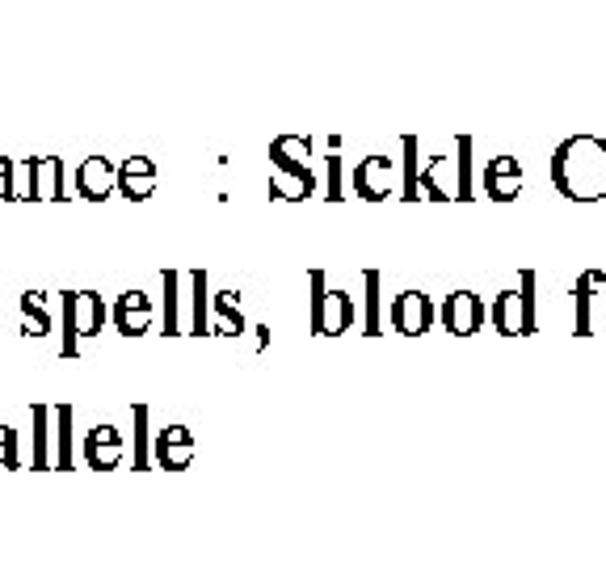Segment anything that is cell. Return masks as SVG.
<instances>
[{"label": "cell", "mask_w": 606, "mask_h": 568, "mask_svg": "<svg viewBox=\"0 0 606 568\" xmlns=\"http://www.w3.org/2000/svg\"><path fill=\"white\" fill-rule=\"evenodd\" d=\"M13 165H17V160H5V156H0V177H13Z\"/></svg>", "instance_id": "obj_33"}, {"label": "cell", "mask_w": 606, "mask_h": 568, "mask_svg": "<svg viewBox=\"0 0 606 568\" xmlns=\"http://www.w3.org/2000/svg\"><path fill=\"white\" fill-rule=\"evenodd\" d=\"M114 329L123 333V337H144L152 329V320H156V308H152V299L144 291H123L114 299Z\"/></svg>", "instance_id": "obj_11"}, {"label": "cell", "mask_w": 606, "mask_h": 568, "mask_svg": "<svg viewBox=\"0 0 606 568\" xmlns=\"http://www.w3.org/2000/svg\"><path fill=\"white\" fill-rule=\"evenodd\" d=\"M392 329L404 333V337H421V333H430L434 329V320H438V308H434V299L426 291H400L392 299Z\"/></svg>", "instance_id": "obj_6"}, {"label": "cell", "mask_w": 606, "mask_h": 568, "mask_svg": "<svg viewBox=\"0 0 606 568\" xmlns=\"http://www.w3.org/2000/svg\"><path fill=\"white\" fill-rule=\"evenodd\" d=\"M552 186L569 202L606 198V135H573L552 152Z\"/></svg>", "instance_id": "obj_1"}, {"label": "cell", "mask_w": 606, "mask_h": 568, "mask_svg": "<svg viewBox=\"0 0 606 568\" xmlns=\"http://www.w3.org/2000/svg\"><path fill=\"white\" fill-rule=\"evenodd\" d=\"M455 152H459V194L455 198H472V135H459L455 139Z\"/></svg>", "instance_id": "obj_25"}, {"label": "cell", "mask_w": 606, "mask_h": 568, "mask_svg": "<svg viewBox=\"0 0 606 568\" xmlns=\"http://www.w3.org/2000/svg\"><path fill=\"white\" fill-rule=\"evenodd\" d=\"M186 287H190V316H186V333L194 337H211V295H207V274L190 270L186 274Z\"/></svg>", "instance_id": "obj_17"}, {"label": "cell", "mask_w": 606, "mask_h": 568, "mask_svg": "<svg viewBox=\"0 0 606 568\" xmlns=\"http://www.w3.org/2000/svg\"><path fill=\"white\" fill-rule=\"evenodd\" d=\"M362 291H367V303H362V333L379 337L383 320H379V270H362Z\"/></svg>", "instance_id": "obj_23"}, {"label": "cell", "mask_w": 606, "mask_h": 568, "mask_svg": "<svg viewBox=\"0 0 606 568\" xmlns=\"http://www.w3.org/2000/svg\"><path fill=\"white\" fill-rule=\"evenodd\" d=\"M160 287H165V308H160V316H165V337H177V333H186V316H181V287H186V274H177V270H165L160 274Z\"/></svg>", "instance_id": "obj_18"}, {"label": "cell", "mask_w": 606, "mask_h": 568, "mask_svg": "<svg viewBox=\"0 0 606 568\" xmlns=\"http://www.w3.org/2000/svg\"><path fill=\"white\" fill-rule=\"evenodd\" d=\"M598 312H602V324H606V274L585 270L573 282V333L577 337L598 333Z\"/></svg>", "instance_id": "obj_5"}, {"label": "cell", "mask_w": 606, "mask_h": 568, "mask_svg": "<svg viewBox=\"0 0 606 568\" xmlns=\"http://www.w3.org/2000/svg\"><path fill=\"white\" fill-rule=\"evenodd\" d=\"M438 320L442 329L455 333V337H472L484 320H489V308H484V299L476 291H451L447 299H442L438 308Z\"/></svg>", "instance_id": "obj_7"}, {"label": "cell", "mask_w": 606, "mask_h": 568, "mask_svg": "<svg viewBox=\"0 0 606 568\" xmlns=\"http://www.w3.org/2000/svg\"><path fill=\"white\" fill-rule=\"evenodd\" d=\"M0 198H13V177H0Z\"/></svg>", "instance_id": "obj_32"}, {"label": "cell", "mask_w": 606, "mask_h": 568, "mask_svg": "<svg viewBox=\"0 0 606 568\" xmlns=\"http://www.w3.org/2000/svg\"><path fill=\"white\" fill-rule=\"evenodd\" d=\"M198 455V442L190 434V425H165V430L156 434V451L152 459L160 463L165 472H186Z\"/></svg>", "instance_id": "obj_8"}, {"label": "cell", "mask_w": 606, "mask_h": 568, "mask_svg": "<svg viewBox=\"0 0 606 568\" xmlns=\"http://www.w3.org/2000/svg\"><path fill=\"white\" fill-rule=\"evenodd\" d=\"M118 190V165L106 156H89V160H80V169H76V194L80 198H89V202H101V198H110Z\"/></svg>", "instance_id": "obj_13"}, {"label": "cell", "mask_w": 606, "mask_h": 568, "mask_svg": "<svg viewBox=\"0 0 606 568\" xmlns=\"http://www.w3.org/2000/svg\"><path fill=\"white\" fill-rule=\"evenodd\" d=\"M417 177H421V169H417V135H404V198H421V190H417Z\"/></svg>", "instance_id": "obj_27"}, {"label": "cell", "mask_w": 606, "mask_h": 568, "mask_svg": "<svg viewBox=\"0 0 606 568\" xmlns=\"http://www.w3.org/2000/svg\"><path fill=\"white\" fill-rule=\"evenodd\" d=\"M245 333H249V320H245V308H240V295L236 291L211 295V337H245Z\"/></svg>", "instance_id": "obj_15"}, {"label": "cell", "mask_w": 606, "mask_h": 568, "mask_svg": "<svg viewBox=\"0 0 606 568\" xmlns=\"http://www.w3.org/2000/svg\"><path fill=\"white\" fill-rule=\"evenodd\" d=\"M55 468H72V404H55Z\"/></svg>", "instance_id": "obj_24"}, {"label": "cell", "mask_w": 606, "mask_h": 568, "mask_svg": "<svg viewBox=\"0 0 606 568\" xmlns=\"http://www.w3.org/2000/svg\"><path fill=\"white\" fill-rule=\"evenodd\" d=\"M0 468H5V446H0Z\"/></svg>", "instance_id": "obj_35"}, {"label": "cell", "mask_w": 606, "mask_h": 568, "mask_svg": "<svg viewBox=\"0 0 606 568\" xmlns=\"http://www.w3.org/2000/svg\"><path fill=\"white\" fill-rule=\"evenodd\" d=\"M123 459H127L123 430H118V425H110V421L93 425L89 438H85V463H89V468H97V472H114Z\"/></svg>", "instance_id": "obj_9"}, {"label": "cell", "mask_w": 606, "mask_h": 568, "mask_svg": "<svg viewBox=\"0 0 606 568\" xmlns=\"http://www.w3.org/2000/svg\"><path fill=\"white\" fill-rule=\"evenodd\" d=\"M131 417H135V468H152V459H148V404H135Z\"/></svg>", "instance_id": "obj_26"}, {"label": "cell", "mask_w": 606, "mask_h": 568, "mask_svg": "<svg viewBox=\"0 0 606 568\" xmlns=\"http://www.w3.org/2000/svg\"><path fill=\"white\" fill-rule=\"evenodd\" d=\"M539 274L535 270H522L518 274V287L501 291L493 303H489V320L501 337H531L535 324H539Z\"/></svg>", "instance_id": "obj_2"}, {"label": "cell", "mask_w": 606, "mask_h": 568, "mask_svg": "<svg viewBox=\"0 0 606 568\" xmlns=\"http://www.w3.org/2000/svg\"><path fill=\"white\" fill-rule=\"evenodd\" d=\"M156 160L152 156H131L118 165V194H127L131 202H144L156 194Z\"/></svg>", "instance_id": "obj_14"}, {"label": "cell", "mask_w": 606, "mask_h": 568, "mask_svg": "<svg viewBox=\"0 0 606 568\" xmlns=\"http://www.w3.org/2000/svg\"><path fill=\"white\" fill-rule=\"evenodd\" d=\"M13 198H38L34 160H17V165H13Z\"/></svg>", "instance_id": "obj_28"}, {"label": "cell", "mask_w": 606, "mask_h": 568, "mask_svg": "<svg viewBox=\"0 0 606 568\" xmlns=\"http://www.w3.org/2000/svg\"><path fill=\"white\" fill-rule=\"evenodd\" d=\"M5 434H9V425H0V446H5Z\"/></svg>", "instance_id": "obj_34"}, {"label": "cell", "mask_w": 606, "mask_h": 568, "mask_svg": "<svg viewBox=\"0 0 606 568\" xmlns=\"http://www.w3.org/2000/svg\"><path fill=\"white\" fill-rule=\"evenodd\" d=\"M270 169L282 173H308L312 169V139L308 135H274L270 139Z\"/></svg>", "instance_id": "obj_16"}, {"label": "cell", "mask_w": 606, "mask_h": 568, "mask_svg": "<svg viewBox=\"0 0 606 568\" xmlns=\"http://www.w3.org/2000/svg\"><path fill=\"white\" fill-rule=\"evenodd\" d=\"M316 173H282V169H270V194L282 198V202H299V198H312L316 194Z\"/></svg>", "instance_id": "obj_20"}, {"label": "cell", "mask_w": 606, "mask_h": 568, "mask_svg": "<svg viewBox=\"0 0 606 568\" xmlns=\"http://www.w3.org/2000/svg\"><path fill=\"white\" fill-rule=\"evenodd\" d=\"M312 333L316 337H341L354 324V303L346 291L329 287V278L312 270Z\"/></svg>", "instance_id": "obj_4"}, {"label": "cell", "mask_w": 606, "mask_h": 568, "mask_svg": "<svg viewBox=\"0 0 606 568\" xmlns=\"http://www.w3.org/2000/svg\"><path fill=\"white\" fill-rule=\"evenodd\" d=\"M34 468H55L51 434H55V409L51 404H34Z\"/></svg>", "instance_id": "obj_19"}, {"label": "cell", "mask_w": 606, "mask_h": 568, "mask_svg": "<svg viewBox=\"0 0 606 568\" xmlns=\"http://www.w3.org/2000/svg\"><path fill=\"white\" fill-rule=\"evenodd\" d=\"M396 186V165L392 156H367L362 165L354 169V194L367 198V202H383Z\"/></svg>", "instance_id": "obj_12"}, {"label": "cell", "mask_w": 606, "mask_h": 568, "mask_svg": "<svg viewBox=\"0 0 606 568\" xmlns=\"http://www.w3.org/2000/svg\"><path fill=\"white\" fill-rule=\"evenodd\" d=\"M106 324V303H101L97 291H72L64 295V358H76L80 354V341H89L101 333Z\"/></svg>", "instance_id": "obj_3"}, {"label": "cell", "mask_w": 606, "mask_h": 568, "mask_svg": "<svg viewBox=\"0 0 606 568\" xmlns=\"http://www.w3.org/2000/svg\"><path fill=\"white\" fill-rule=\"evenodd\" d=\"M270 346V329L266 324H249V350H266Z\"/></svg>", "instance_id": "obj_30"}, {"label": "cell", "mask_w": 606, "mask_h": 568, "mask_svg": "<svg viewBox=\"0 0 606 568\" xmlns=\"http://www.w3.org/2000/svg\"><path fill=\"white\" fill-rule=\"evenodd\" d=\"M5 468H22V459H17V430L5 434Z\"/></svg>", "instance_id": "obj_31"}, {"label": "cell", "mask_w": 606, "mask_h": 568, "mask_svg": "<svg viewBox=\"0 0 606 568\" xmlns=\"http://www.w3.org/2000/svg\"><path fill=\"white\" fill-rule=\"evenodd\" d=\"M325 165H329V194H325V198H333V202H341V198H346V194H341V156L333 152V156L325 160Z\"/></svg>", "instance_id": "obj_29"}, {"label": "cell", "mask_w": 606, "mask_h": 568, "mask_svg": "<svg viewBox=\"0 0 606 568\" xmlns=\"http://www.w3.org/2000/svg\"><path fill=\"white\" fill-rule=\"evenodd\" d=\"M51 316H47V295L26 291L22 295V337H47Z\"/></svg>", "instance_id": "obj_22"}, {"label": "cell", "mask_w": 606, "mask_h": 568, "mask_svg": "<svg viewBox=\"0 0 606 568\" xmlns=\"http://www.w3.org/2000/svg\"><path fill=\"white\" fill-rule=\"evenodd\" d=\"M34 177H38V198H68L64 160H59V156H43V160H34Z\"/></svg>", "instance_id": "obj_21"}, {"label": "cell", "mask_w": 606, "mask_h": 568, "mask_svg": "<svg viewBox=\"0 0 606 568\" xmlns=\"http://www.w3.org/2000/svg\"><path fill=\"white\" fill-rule=\"evenodd\" d=\"M527 186V173H522V160L518 156H493L484 165V194L493 202H514Z\"/></svg>", "instance_id": "obj_10"}]
</instances>
